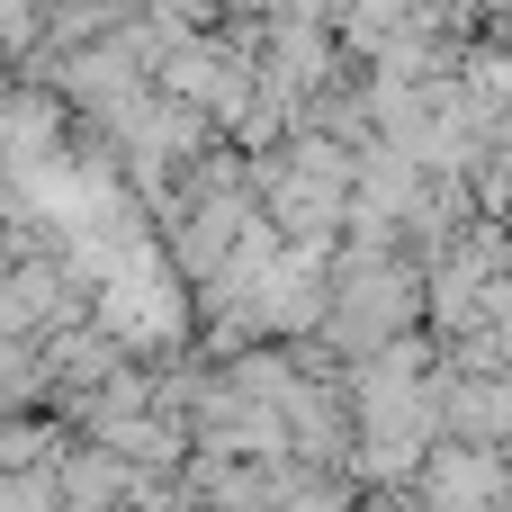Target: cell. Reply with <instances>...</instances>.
<instances>
[{"label":"cell","mask_w":512,"mask_h":512,"mask_svg":"<svg viewBox=\"0 0 512 512\" xmlns=\"http://www.w3.org/2000/svg\"><path fill=\"white\" fill-rule=\"evenodd\" d=\"M512 423V387H459V432H504Z\"/></svg>","instance_id":"6da1fadb"},{"label":"cell","mask_w":512,"mask_h":512,"mask_svg":"<svg viewBox=\"0 0 512 512\" xmlns=\"http://www.w3.org/2000/svg\"><path fill=\"white\" fill-rule=\"evenodd\" d=\"M162 9H180V18H207V9H216V0H162Z\"/></svg>","instance_id":"7a4b0ae2"}]
</instances>
